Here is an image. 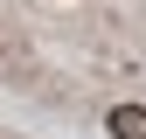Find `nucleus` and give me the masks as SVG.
<instances>
[{"instance_id":"f257e3e1","label":"nucleus","mask_w":146,"mask_h":139,"mask_svg":"<svg viewBox=\"0 0 146 139\" xmlns=\"http://www.w3.org/2000/svg\"><path fill=\"white\" fill-rule=\"evenodd\" d=\"M111 139H146V104H111Z\"/></svg>"}]
</instances>
